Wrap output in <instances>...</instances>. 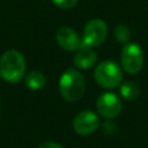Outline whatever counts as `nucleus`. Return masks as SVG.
<instances>
[{"label": "nucleus", "instance_id": "1", "mask_svg": "<svg viewBox=\"0 0 148 148\" xmlns=\"http://www.w3.org/2000/svg\"><path fill=\"white\" fill-rule=\"evenodd\" d=\"M25 60L16 50L6 51L0 58V76L9 83H17L24 75Z\"/></svg>", "mask_w": 148, "mask_h": 148}, {"label": "nucleus", "instance_id": "2", "mask_svg": "<svg viewBox=\"0 0 148 148\" xmlns=\"http://www.w3.org/2000/svg\"><path fill=\"white\" fill-rule=\"evenodd\" d=\"M86 90V83L83 75L74 69H66L59 80V91L64 99L67 102H75L82 97Z\"/></svg>", "mask_w": 148, "mask_h": 148}, {"label": "nucleus", "instance_id": "3", "mask_svg": "<svg viewBox=\"0 0 148 148\" xmlns=\"http://www.w3.org/2000/svg\"><path fill=\"white\" fill-rule=\"evenodd\" d=\"M94 77L101 87L105 89H113L120 86L123 80V72L117 62L105 60L96 66Z\"/></svg>", "mask_w": 148, "mask_h": 148}, {"label": "nucleus", "instance_id": "4", "mask_svg": "<svg viewBox=\"0 0 148 148\" xmlns=\"http://www.w3.org/2000/svg\"><path fill=\"white\" fill-rule=\"evenodd\" d=\"M121 67L128 74H136L143 66V51L135 43H127L120 52Z\"/></svg>", "mask_w": 148, "mask_h": 148}, {"label": "nucleus", "instance_id": "5", "mask_svg": "<svg viewBox=\"0 0 148 148\" xmlns=\"http://www.w3.org/2000/svg\"><path fill=\"white\" fill-rule=\"evenodd\" d=\"M108 27L105 22L101 18L90 20L83 30V36L81 38V46L96 47L99 46L106 38Z\"/></svg>", "mask_w": 148, "mask_h": 148}, {"label": "nucleus", "instance_id": "6", "mask_svg": "<svg viewBox=\"0 0 148 148\" xmlns=\"http://www.w3.org/2000/svg\"><path fill=\"white\" fill-rule=\"evenodd\" d=\"M96 108L102 117L106 119H113L120 114L123 104L120 98L116 94L104 92L98 97L96 102Z\"/></svg>", "mask_w": 148, "mask_h": 148}, {"label": "nucleus", "instance_id": "7", "mask_svg": "<svg viewBox=\"0 0 148 148\" xmlns=\"http://www.w3.org/2000/svg\"><path fill=\"white\" fill-rule=\"evenodd\" d=\"M98 126L99 118L95 112L90 110L79 112L73 119V128L79 135H89L94 133Z\"/></svg>", "mask_w": 148, "mask_h": 148}, {"label": "nucleus", "instance_id": "8", "mask_svg": "<svg viewBox=\"0 0 148 148\" xmlns=\"http://www.w3.org/2000/svg\"><path fill=\"white\" fill-rule=\"evenodd\" d=\"M58 45L66 51H76L81 47V38L76 31L69 27H60L56 32Z\"/></svg>", "mask_w": 148, "mask_h": 148}, {"label": "nucleus", "instance_id": "9", "mask_svg": "<svg viewBox=\"0 0 148 148\" xmlns=\"http://www.w3.org/2000/svg\"><path fill=\"white\" fill-rule=\"evenodd\" d=\"M76 54L74 56L73 62L75 67L80 69H88L92 67L97 61V54L96 52L88 46H81L79 50H76Z\"/></svg>", "mask_w": 148, "mask_h": 148}, {"label": "nucleus", "instance_id": "10", "mask_svg": "<svg viewBox=\"0 0 148 148\" xmlns=\"http://www.w3.org/2000/svg\"><path fill=\"white\" fill-rule=\"evenodd\" d=\"M46 84V77L39 71H32L25 76V86L31 90H39Z\"/></svg>", "mask_w": 148, "mask_h": 148}, {"label": "nucleus", "instance_id": "11", "mask_svg": "<svg viewBox=\"0 0 148 148\" xmlns=\"http://www.w3.org/2000/svg\"><path fill=\"white\" fill-rule=\"evenodd\" d=\"M119 92L126 101H134L139 96V87L132 81H125L120 83Z\"/></svg>", "mask_w": 148, "mask_h": 148}, {"label": "nucleus", "instance_id": "12", "mask_svg": "<svg viewBox=\"0 0 148 148\" xmlns=\"http://www.w3.org/2000/svg\"><path fill=\"white\" fill-rule=\"evenodd\" d=\"M113 35H114V38L116 40H118L119 43H124V44H127L128 40L131 39V30L127 25L125 24H119L114 28L113 30Z\"/></svg>", "mask_w": 148, "mask_h": 148}, {"label": "nucleus", "instance_id": "13", "mask_svg": "<svg viewBox=\"0 0 148 148\" xmlns=\"http://www.w3.org/2000/svg\"><path fill=\"white\" fill-rule=\"evenodd\" d=\"M52 2L60 9H69L76 5L77 0H52Z\"/></svg>", "mask_w": 148, "mask_h": 148}, {"label": "nucleus", "instance_id": "14", "mask_svg": "<svg viewBox=\"0 0 148 148\" xmlns=\"http://www.w3.org/2000/svg\"><path fill=\"white\" fill-rule=\"evenodd\" d=\"M38 148H64L60 143L58 142H54V141H46V142H43Z\"/></svg>", "mask_w": 148, "mask_h": 148}, {"label": "nucleus", "instance_id": "15", "mask_svg": "<svg viewBox=\"0 0 148 148\" xmlns=\"http://www.w3.org/2000/svg\"><path fill=\"white\" fill-rule=\"evenodd\" d=\"M103 128H104V131H106V130L109 128V130H110V131H109V134H111V133L116 130V124L112 123V121H105V123L103 124Z\"/></svg>", "mask_w": 148, "mask_h": 148}]
</instances>
